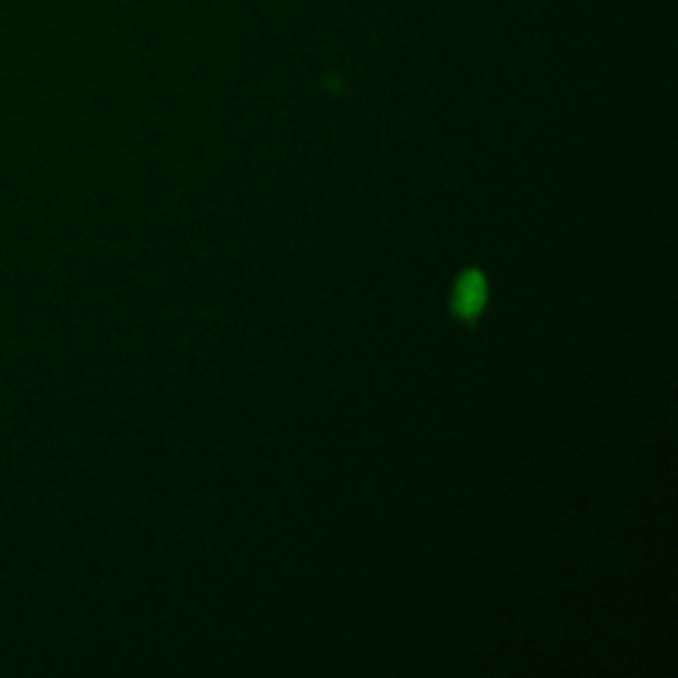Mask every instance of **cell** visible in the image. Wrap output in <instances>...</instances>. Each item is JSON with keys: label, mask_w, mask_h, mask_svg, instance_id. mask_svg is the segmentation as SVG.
<instances>
[{"label": "cell", "mask_w": 678, "mask_h": 678, "mask_svg": "<svg viewBox=\"0 0 678 678\" xmlns=\"http://www.w3.org/2000/svg\"><path fill=\"white\" fill-rule=\"evenodd\" d=\"M483 297H485L483 276H480V273H469V276L461 279L459 289H456V310H459L464 318L477 316V310L483 305Z\"/></svg>", "instance_id": "6da1fadb"}]
</instances>
